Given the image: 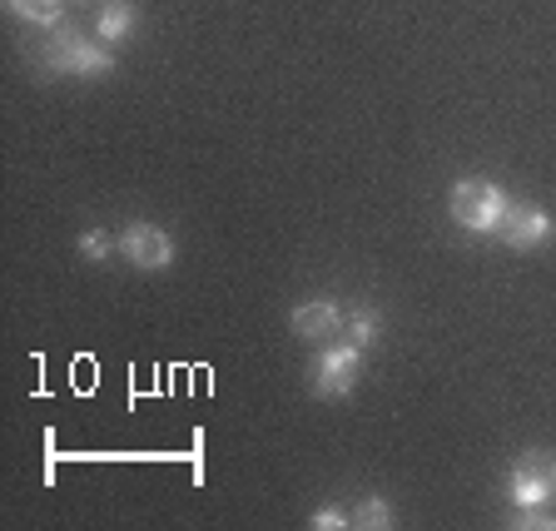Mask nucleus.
I'll return each instance as SVG.
<instances>
[{
	"mask_svg": "<svg viewBox=\"0 0 556 531\" xmlns=\"http://www.w3.org/2000/svg\"><path fill=\"white\" fill-rule=\"evenodd\" d=\"M289 328L299 338H308V343H318V338H328V333H338V328H343V308H338L333 299H308V303H299V308H293Z\"/></svg>",
	"mask_w": 556,
	"mask_h": 531,
	"instance_id": "6",
	"label": "nucleus"
},
{
	"mask_svg": "<svg viewBox=\"0 0 556 531\" xmlns=\"http://www.w3.org/2000/svg\"><path fill=\"white\" fill-rule=\"evenodd\" d=\"M353 527L388 531V527H393V502H388V497H363L358 507H353Z\"/></svg>",
	"mask_w": 556,
	"mask_h": 531,
	"instance_id": "10",
	"label": "nucleus"
},
{
	"mask_svg": "<svg viewBox=\"0 0 556 531\" xmlns=\"http://www.w3.org/2000/svg\"><path fill=\"white\" fill-rule=\"evenodd\" d=\"M308 527H313V531H338V527H353V517H348L343 507H318V511L308 517Z\"/></svg>",
	"mask_w": 556,
	"mask_h": 531,
	"instance_id": "13",
	"label": "nucleus"
},
{
	"mask_svg": "<svg viewBox=\"0 0 556 531\" xmlns=\"http://www.w3.org/2000/svg\"><path fill=\"white\" fill-rule=\"evenodd\" d=\"M552 229L556 224L542 204H517V199H511L507 219H502V243L517 249V254H532V249H542V243L552 239Z\"/></svg>",
	"mask_w": 556,
	"mask_h": 531,
	"instance_id": "5",
	"label": "nucleus"
},
{
	"mask_svg": "<svg viewBox=\"0 0 556 531\" xmlns=\"http://www.w3.org/2000/svg\"><path fill=\"white\" fill-rule=\"evenodd\" d=\"M5 5L30 25H60V0H5Z\"/></svg>",
	"mask_w": 556,
	"mask_h": 531,
	"instance_id": "12",
	"label": "nucleus"
},
{
	"mask_svg": "<svg viewBox=\"0 0 556 531\" xmlns=\"http://www.w3.org/2000/svg\"><path fill=\"white\" fill-rule=\"evenodd\" d=\"M507 497L517 511H536V507H552L556 497V482H546L542 472H532V467H511V482H507Z\"/></svg>",
	"mask_w": 556,
	"mask_h": 531,
	"instance_id": "7",
	"label": "nucleus"
},
{
	"mask_svg": "<svg viewBox=\"0 0 556 531\" xmlns=\"http://www.w3.org/2000/svg\"><path fill=\"white\" fill-rule=\"evenodd\" d=\"M343 338H348V343H358L363 353H368V347L378 343V308H353V313H343Z\"/></svg>",
	"mask_w": 556,
	"mask_h": 531,
	"instance_id": "9",
	"label": "nucleus"
},
{
	"mask_svg": "<svg viewBox=\"0 0 556 531\" xmlns=\"http://www.w3.org/2000/svg\"><path fill=\"white\" fill-rule=\"evenodd\" d=\"M139 15L129 0H110L100 15H94V40H104V46H125L129 35H135Z\"/></svg>",
	"mask_w": 556,
	"mask_h": 531,
	"instance_id": "8",
	"label": "nucleus"
},
{
	"mask_svg": "<svg viewBox=\"0 0 556 531\" xmlns=\"http://www.w3.org/2000/svg\"><path fill=\"white\" fill-rule=\"evenodd\" d=\"M447 208L467 233H502L511 194L502 185H492V179H457L447 194Z\"/></svg>",
	"mask_w": 556,
	"mask_h": 531,
	"instance_id": "1",
	"label": "nucleus"
},
{
	"mask_svg": "<svg viewBox=\"0 0 556 531\" xmlns=\"http://www.w3.org/2000/svg\"><path fill=\"white\" fill-rule=\"evenodd\" d=\"M313 393L328 397V403H343L353 393V382L363 378V347L358 343H338V347H324L313 358Z\"/></svg>",
	"mask_w": 556,
	"mask_h": 531,
	"instance_id": "3",
	"label": "nucleus"
},
{
	"mask_svg": "<svg viewBox=\"0 0 556 531\" xmlns=\"http://www.w3.org/2000/svg\"><path fill=\"white\" fill-rule=\"evenodd\" d=\"M40 60H46L50 75H85V80H94V75H110V69H115V46H104V40H85L80 30L60 25L55 40H46Z\"/></svg>",
	"mask_w": 556,
	"mask_h": 531,
	"instance_id": "2",
	"label": "nucleus"
},
{
	"mask_svg": "<svg viewBox=\"0 0 556 531\" xmlns=\"http://www.w3.org/2000/svg\"><path fill=\"white\" fill-rule=\"evenodd\" d=\"M521 467H532V472H542L546 482H556V457L552 452H521Z\"/></svg>",
	"mask_w": 556,
	"mask_h": 531,
	"instance_id": "14",
	"label": "nucleus"
},
{
	"mask_svg": "<svg viewBox=\"0 0 556 531\" xmlns=\"http://www.w3.org/2000/svg\"><path fill=\"white\" fill-rule=\"evenodd\" d=\"M119 254H125L135 268L154 274V268H169L174 264V239L160 229V224L139 219V224H125V233H119Z\"/></svg>",
	"mask_w": 556,
	"mask_h": 531,
	"instance_id": "4",
	"label": "nucleus"
},
{
	"mask_svg": "<svg viewBox=\"0 0 556 531\" xmlns=\"http://www.w3.org/2000/svg\"><path fill=\"white\" fill-rule=\"evenodd\" d=\"M119 254V233L110 229H85L80 233V258H90V264H100V258Z\"/></svg>",
	"mask_w": 556,
	"mask_h": 531,
	"instance_id": "11",
	"label": "nucleus"
}]
</instances>
